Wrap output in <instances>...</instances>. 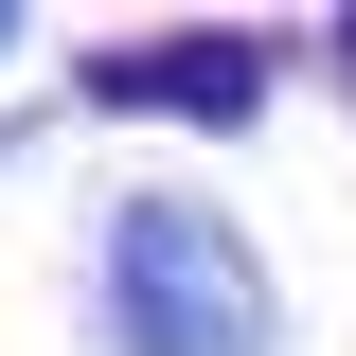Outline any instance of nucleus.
I'll return each mask as SVG.
<instances>
[{"label": "nucleus", "instance_id": "nucleus-1", "mask_svg": "<svg viewBox=\"0 0 356 356\" xmlns=\"http://www.w3.org/2000/svg\"><path fill=\"white\" fill-rule=\"evenodd\" d=\"M107 321H125V356H267L250 250H232L214 214H178V196H125V232H107Z\"/></svg>", "mask_w": 356, "mask_h": 356}, {"label": "nucleus", "instance_id": "nucleus-2", "mask_svg": "<svg viewBox=\"0 0 356 356\" xmlns=\"http://www.w3.org/2000/svg\"><path fill=\"white\" fill-rule=\"evenodd\" d=\"M107 107H250V36H161V54H125V72H107Z\"/></svg>", "mask_w": 356, "mask_h": 356}]
</instances>
